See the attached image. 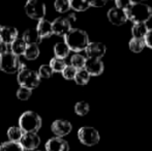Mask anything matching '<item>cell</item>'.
Listing matches in <instances>:
<instances>
[{"label":"cell","instance_id":"6da1fadb","mask_svg":"<svg viewBox=\"0 0 152 151\" xmlns=\"http://www.w3.org/2000/svg\"><path fill=\"white\" fill-rule=\"evenodd\" d=\"M127 17V20L132 21L134 24L145 23L147 24L152 18V8L148 4L143 2L128 1V5L124 9Z\"/></svg>","mask_w":152,"mask_h":151},{"label":"cell","instance_id":"7a4b0ae2","mask_svg":"<svg viewBox=\"0 0 152 151\" xmlns=\"http://www.w3.org/2000/svg\"><path fill=\"white\" fill-rule=\"evenodd\" d=\"M64 42L67 44L70 51L79 53L81 51H85L90 42L86 31L79 28H72V30L64 36Z\"/></svg>","mask_w":152,"mask_h":151},{"label":"cell","instance_id":"3957f363","mask_svg":"<svg viewBox=\"0 0 152 151\" xmlns=\"http://www.w3.org/2000/svg\"><path fill=\"white\" fill-rule=\"evenodd\" d=\"M19 127L24 133H36L42 127V118L35 112L26 111L19 118Z\"/></svg>","mask_w":152,"mask_h":151},{"label":"cell","instance_id":"277c9868","mask_svg":"<svg viewBox=\"0 0 152 151\" xmlns=\"http://www.w3.org/2000/svg\"><path fill=\"white\" fill-rule=\"evenodd\" d=\"M17 80L20 84V87H24V88H27L29 90L35 89L39 85L40 82V78L38 76L37 71L27 69L26 65H24L19 71Z\"/></svg>","mask_w":152,"mask_h":151},{"label":"cell","instance_id":"5b68a950","mask_svg":"<svg viewBox=\"0 0 152 151\" xmlns=\"http://www.w3.org/2000/svg\"><path fill=\"white\" fill-rule=\"evenodd\" d=\"M24 63L21 62L20 58L12 54L10 50L4 54L0 55V69L6 74L19 73L21 69L24 66Z\"/></svg>","mask_w":152,"mask_h":151},{"label":"cell","instance_id":"8992f818","mask_svg":"<svg viewBox=\"0 0 152 151\" xmlns=\"http://www.w3.org/2000/svg\"><path fill=\"white\" fill-rule=\"evenodd\" d=\"M78 139L86 146H94L99 142L100 136L96 128L92 126H83L78 131Z\"/></svg>","mask_w":152,"mask_h":151},{"label":"cell","instance_id":"52a82bcc","mask_svg":"<svg viewBox=\"0 0 152 151\" xmlns=\"http://www.w3.org/2000/svg\"><path fill=\"white\" fill-rule=\"evenodd\" d=\"M25 12L30 19L40 21L46 16V5L37 0H29L25 4Z\"/></svg>","mask_w":152,"mask_h":151},{"label":"cell","instance_id":"ba28073f","mask_svg":"<svg viewBox=\"0 0 152 151\" xmlns=\"http://www.w3.org/2000/svg\"><path fill=\"white\" fill-rule=\"evenodd\" d=\"M72 23L66 17H60L55 19L52 22L53 34H56L58 36H65L70 30H72Z\"/></svg>","mask_w":152,"mask_h":151},{"label":"cell","instance_id":"9c48e42d","mask_svg":"<svg viewBox=\"0 0 152 151\" xmlns=\"http://www.w3.org/2000/svg\"><path fill=\"white\" fill-rule=\"evenodd\" d=\"M72 123L67 120H64V119L55 120L51 124V131L55 135V137H58V138H63L65 136H67L72 131Z\"/></svg>","mask_w":152,"mask_h":151},{"label":"cell","instance_id":"30bf717a","mask_svg":"<svg viewBox=\"0 0 152 151\" xmlns=\"http://www.w3.org/2000/svg\"><path fill=\"white\" fill-rule=\"evenodd\" d=\"M23 150L32 151L34 149H37V147L40 144V138L37 133H24L21 141L19 142Z\"/></svg>","mask_w":152,"mask_h":151},{"label":"cell","instance_id":"8fae6325","mask_svg":"<svg viewBox=\"0 0 152 151\" xmlns=\"http://www.w3.org/2000/svg\"><path fill=\"white\" fill-rule=\"evenodd\" d=\"M107 52V47L104 44L99 42H89L88 46L85 49V53L88 56V58L92 59H100L104 56Z\"/></svg>","mask_w":152,"mask_h":151},{"label":"cell","instance_id":"7c38bea8","mask_svg":"<svg viewBox=\"0 0 152 151\" xmlns=\"http://www.w3.org/2000/svg\"><path fill=\"white\" fill-rule=\"evenodd\" d=\"M84 69L89 74L90 77H97L104 73V65L102 59H92L87 58L85 62Z\"/></svg>","mask_w":152,"mask_h":151},{"label":"cell","instance_id":"4fadbf2b","mask_svg":"<svg viewBox=\"0 0 152 151\" xmlns=\"http://www.w3.org/2000/svg\"><path fill=\"white\" fill-rule=\"evenodd\" d=\"M45 151H69V145L63 138L54 137L47 141Z\"/></svg>","mask_w":152,"mask_h":151},{"label":"cell","instance_id":"5bb4252c","mask_svg":"<svg viewBox=\"0 0 152 151\" xmlns=\"http://www.w3.org/2000/svg\"><path fill=\"white\" fill-rule=\"evenodd\" d=\"M107 16H108L109 21L113 25H116V26H121V25L125 24L127 22V17H126L125 12H124V9H120V8H110Z\"/></svg>","mask_w":152,"mask_h":151},{"label":"cell","instance_id":"9a60e30c","mask_svg":"<svg viewBox=\"0 0 152 151\" xmlns=\"http://www.w3.org/2000/svg\"><path fill=\"white\" fill-rule=\"evenodd\" d=\"M18 30L12 26H2L0 30V40L7 46H10L18 38Z\"/></svg>","mask_w":152,"mask_h":151},{"label":"cell","instance_id":"2e32d148","mask_svg":"<svg viewBox=\"0 0 152 151\" xmlns=\"http://www.w3.org/2000/svg\"><path fill=\"white\" fill-rule=\"evenodd\" d=\"M36 31L38 32L40 38H48L51 35H53V29H52V22L48 20H42L38 21L37 26H36Z\"/></svg>","mask_w":152,"mask_h":151},{"label":"cell","instance_id":"e0dca14e","mask_svg":"<svg viewBox=\"0 0 152 151\" xmlns=\"http://www.w3.org/2000/svg\"><path fill=\"white\" fill-rule=\"evenodd\" d=\"M22 39L24 40L26 44H37L38 46V44H40V42H42V38H40L35 28H29L25 30L23 33Z\"/></svg>","mask_w":152,"mask_h":151},{"label":"cell","instance_id":"ac0fdd59","mask_svg":"<svg viewBox=\"0 0 152 151\" xmlns=\"http://www.w3.org/2000/svg\"><path fill=\"white\" fill-rule=\"evenodd\" d=\"M148 30H149L148 26L145 23H137V24H134L132 27V37L144 39V37L146 36Z\"/></svg>","mask_w":152,"mask_h":151},{"label":"cell","instance_id":"d6986e66","mask_svg":"<svg viewBox=\"0 0 152 151\" xmlns=\"http://www.w3.org/2000/svg\"><path fill=\"white\" fill-rule=\"evenodd\" d=\"M27 44H25V42L22 39V38H17L14 42L10 46V51L15 54L16 56L20 57L21 55H24V52L26 50Z\"/></svg>","mask_w":152,"mask_h":151},{"label":"cell","instance_id":"ffe728a7","mask_svg":"<svg viewBox=\"0 0 152 151\" xmlns=\"http://www.w3.org/2000/svg\"><path fill=\"white\" fill-rule=\"evenodd\" d=\"M69 52H70L69 48H68L67 44L64 42H57L54 46V54L56 58L63 59L64 60V58H66L69 55Z\"/></svg>","mask_w":152,"mask_h":151},{"label":"cell","instance_id":"44dd1931","mask_svg":"<svg viewBox=\"0 0 152 151\" xmlns=\"http://www.w3.org/2000/svg\"><path fill=\"white\" fill-rule=\"evenodd\" d=\"M23 135H24V131L19 126H10L7 129V138L10 142L19 143L22 139Z\"/></svg>","mask_w":152,"mask_h":151},{"label":"cell","instance_id":"7402d4cb","mask_svg":"<svg viewBox=\"0 0 152 151\" xmlns=\"http://www.w3.org/2000/svg\"><path fill=\"white\" fill-rule=\"evenodd\" d=\"M39 56V48L37 44H27L24 57L27 60H35Z\"/></svg>","mask_w":152,"mask_h":151},{"label":"cell","instance_id":"603a6c76","mask_svg":"<svg viewBox=\"0 0 152 151\" xmlns=\"http://www.w3.org/2000/svg\"><path fill=\"white\" fill-rule=\"evenodd\" d=\"M85 62H86V58H85L83 55L79 54V53H76L72 56L70 58V65L72 67L79 71V69H84L85 66Z\"/></svg>","mask_w":152,"mask_h":151},{"label":"cell","instance_id":"cb8c5ba5","mask_svg":"<svg viewBox=\"0 0 152 151\" xmlns=\"http://www.w3.org/2000/svg\"><path fill=\"white\" fill-rule=\"evenodd\" d=\"M70 9L75 12H85L90 7V3L86 0H72L69 1Z\"/></svg>","mask_w":152,"mask_h":151},{"label":"cell","instance_id":"d4e9b609","mask_svg":"<svg viewBox=\"0 0 152 151\" xmlns=\"http://www.w3.org/2000/svg\"><path fill=\"white\" fill-rule=\"evenodd\" d=\"M128 47H129V49H130V51H132V52L141 53L143 50H144V48L146 46H145L144 39L132 37V39L129 40V42H128Z\"/></svg>","mask_w":152,"mask_h":151},{"label":"cell","instance_id":"484cf974","mask_svg":"<svg viewBox=\"0 0 152 151\" xmlns=\"http://www.w3.org/2000/svg\"><path fill=\"white\" fill-rule=\"evenodd\" d=\"M49 65H50V67L52 69L53 73H62V71L65 69V66L67 64H66L63 59H59V58L54 57V58L51 59Z\"/></svg>","mask_w":152,"mask_h":151},{"label":"cell","instance_id":"4316f807","mask_svg":"<svg viewBox=\"0 0 152 151\" xmlns=\"http://www.w3.org/2000/svg\"><path fill=\"white\" fill-rule=\"evenodd\" d=\"M74 80L78 85H87L90 81V76L85 69H79V71H77Z\"/></svg>","mask_w":152,"mask_h":151},{"label":"cell","instance_id":"83f0119b","mask_svg":"<svg viewBox=\"0 0 152 151\" xmlns=\"http://www.w3.org/2000/svg\"><path fill=\"white\" fill-rule=\"evenodd\" d=\"M90 106L87 101H78L75 105V113L79 116H85L89 113Z\"/></svg>","mask_w":152,"mask_h":151},{"label":"cell","instance_id":"f1b7e54d","mask_svg":"<svg viewBox=\"0 0 152 151\" xmlns=\"http://www.w3.org/2000/svg\"><path fill=\"white\" fill-rule=\"evenodd\" d=\"M0 151H24L19 143L14 142H4L0 145Z\"/></svg>","mask_w":152,"mask_h":151},{"label":"cell","instance_id":"f546056e","mask_svg":"<svg viewBox=\"0 0 152 151\" xmlns=\"http://www.w3.org/2000/svg\"><path fill=\"white\" fill-rule=\"evenodd\" d=\"M55 9L58 12L61 14H65L68 10L70 9V5H69V1L68 0H57L54 3Z\"/></svg>","mask_w":152,"mask_h":151},{"label":"cell","instance_id":"4dcf8cb0","mask_svg":"<svg viewBox=\"0 0 152 151\" xmlns=\"http://www.w3.org/2000/svg\"><path fill=\"white\" fill-rule=\"evenodd\" d=\"M37 74L40 79L42 78V79H50L54 73H53L52 69H51L49 64H42L39 66V69H38Z\"/></svg>","mask_w":152,"mask_h":151},{"label":"cell","instance_id":"1f68e13d","mask_svg":"<svg viewBox=\"0 0 152 151\" xmlns=\"http://www.w3.org/2000/svg\"><path fill=\"white\" fill-rule=\"evenodd\" d=\"M62 77L65 80H74L75 76L77 74V69L75 67H72V65H66L65 69L62 71Z\"/></svg>","mask_w":152,"mask_h":151},{"label":"cell","instance_id":"d6a6232c","mask_svg":"<svg viewBox=\"0 0 152 151\" xmlns=\"http://www.w3.org/2000/svg\"><path fill=\"white\" fill-rule=\"evenodd\" d=\"M32 94V90H29L24 87H20V88L17 90V97L21 101H27V99L30 98Z\"/></svg>","mask_w":152,"mask_h":151},{"label":"cell","instance_id":"836d02e7","mask_svg":"<svg viewBox=\"0 0 152 151\" xmlns=\"http://www.w3.org/2000/svg\"><path fill=\"white\" fill-rule=\"evenodd\" d=\"M144 42H145V46L148 47L149 49L152 50V28H149L146 36L144 37Z\"/></svg>","mask_w":152,"mask_h":151},{"label":"cell","instance_id":"e575fe53","mask_svg":"<svg viewBox=\"0 0 152 151\" xmlns=\"http://www.w3.org/2000/svg\"><path fill=\"white\" fill-rule=\"evenodd\" d=\"M90 3V7H102L107 4L106 0H92V1H89Z\"/></svg>","mask_w":152,"mask_h":151},{"label":"cell","instance_id":"d590c367","mask_svg":"<svg viewBox=\"0 0 152 151\" xmlns=\"http://www.w3.org/2000/svg\"><path fill=\"white\" fill-rule=\"evenodd\" d=\"M115 7L120 8V9H125L126 6L128 5V1H121V0H117L115 1Z\"/></svg>","mask_w":152,"mask_h":151},{"label":"cell","instance_id":"8d00e7d4","mask_svg":"<svg viewBox=\"0 0 152 151\" xmlns=\"http://www.w3.org/2000/svg\"><path fill=\"white\" fill-rule=\"evenodd\" d=\"M8 50H10V46H7V44H5L4 42H2L1 40H0V55L4 54V53L7 52Z\"/></svg>","mask_w":152,"mask_h":151},{"label":"cell","instance_id":"74e56055","mask_svg":"<svg viewBox=\"0 0 152 151\" xmlns=\"http://www.w3.org/2000/svg\"><path fill=\"white\" fill-rule=\"evenodd\" d=\"M35 151H44V150H35Z\"/></svg>","mask_w":152,"mask_h":151},{"label":"cell","instance_id":"f35d334b","mask_svg":"<svg viewBox=\"0 0 152 151\" xmlns=\"http://www.w3.org/2000/svg\"><path fill=\"white\" fill-rule=\"evenodd\" d=\"M1 27H2V26H1V25H0V30H1Z\"/></svg>","mask_w":152,"mask_h":151}]
</instances>
